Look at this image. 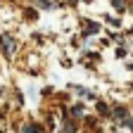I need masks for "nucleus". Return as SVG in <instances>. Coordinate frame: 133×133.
Listing matches in <instances>:
<instances>
[{
    "mask_svg": "<svg viewBox=\"0 0 133 133\" xmlns=\"http://www.w3.org/2000/svg\"><path fill=\"white\" fill-rule=\"evenodd\" d=\"M0 43H3V48H5V55H12L14 48H17L14 38H10V36H3V38H0Z\"/></svg>",
    "mask_w": 133,
    "mask_h": 133,
    "instance_id": "nucleus-1",
    "label": "nucleus"
},
{
    "mask_svg": "<svg viewBox=\"0 0 133 133\" xmlns=\"http://www.w3.org/2000/svg\"><path fill=\"white\" fill-rule=\"evenodd\" d=\"M112 5H114L116 10H124V0H112Z\"/></svg>",
    "mask_w": 133,
    "mask_h": 133,
    "instance_id": "nucleus-2",
    "label": "nucleus"
},
{
    "mask_svg": "<svg viewBox=\"0 0 133 133\" xmlns=\"http://www.w3.org/2000/svg\"><path fill=\"white\" fill-rule=\"evenodd\" d=\"M126 126H128V128H131V131H133V121H126Z\"/></svg>",
    "mask_w": 133,
    "mask_h": 133,
    "instance_id": "nucleus-3",
    "label": "nucleus"
},
{
    "mask_svg": "<svg viewBox=\"0 0 133 133\" xmlns=\"http://www.w3.org/2000/svg\"><path fill=\"white\" fill-rule=\"evenodd\" d=\"M36 133H45V131H43V128H36Z\"/></svg>",
    "mask_w": 133,
    "mask_h": 133,
    "instance_id": "nucleus-4",
    "label": "nucleus"
}]
</instances>
